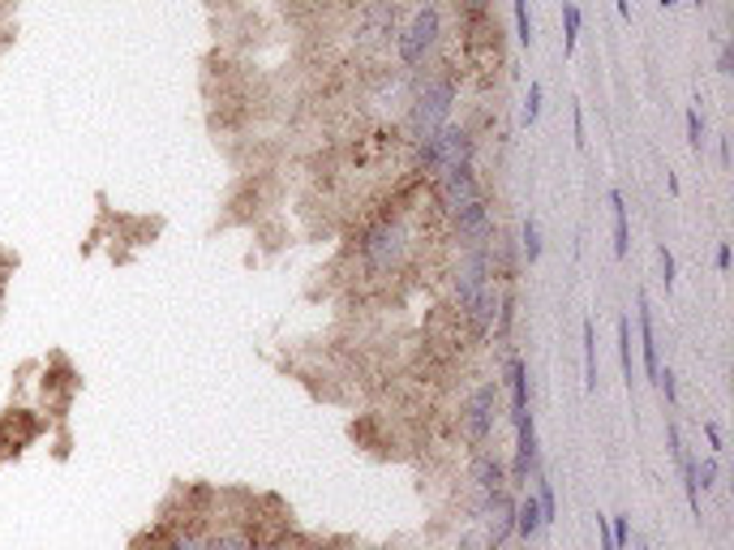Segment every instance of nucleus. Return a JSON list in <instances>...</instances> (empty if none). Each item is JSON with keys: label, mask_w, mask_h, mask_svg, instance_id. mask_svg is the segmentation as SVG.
<instances>
[{"label": "nucleus", "mask_w": 734, "mask_h": 550, "mask_svg": "<svg viewBox=\"0 0 734 550\" xmlns=\"http://www.w3.org/2000/svg\"><path fill=\"white\" fill-rule=\"evenodd\" d=\"M455 96H460V87H455V73H430V69H421L413 73V96H409V142H425V138H434V133L451 126V108H455Z\"/></svg>", "instance_id": "f257e3e1"}, {"label": "nucleus", "mask_w": 734, "mask_h": 550, "mask_svg": "<svg viewBox=\"0 0 734 550\" xmlns=\"http://www.w3.org/2000/svg\"><path fill=\"white\" fill-rule=\"evenodd\" d=\"M439 39H443V9L434 0H425L413 18H409V27L395 34V52H400L404 73L430 69L434 52H439Z\"/></svg>", "instance_id": "f03ea898"}, {"label": "nucleus", "mask_w": 734, "mask_h": 550, "mask_svg": "<svg viewBox=\"0 0 734 550\" xmlns=\"http://www.w3.org/2000/svg\"><path fill=\"white\" fill-rule=\"evenodd\" d=\"M473 151H477L473 130H464V126H443L434 138L416 142V168L430 172V177L439 181V177H448L455 168H469V163H473Z\"/></svg>", "instance_id": "7ed1b4c3"}, {"label": "nucleus", "mask_w": 734, "mask_h": 550, "mask_svg": "<svg viewBox=\"0 0 734 550\" xmlns=\"http://www.w3.org/2000/svg\"><path fill=\"white\" fill-rule=\"evenodd\" d=\"M409 259V228L400 220H379L361 237V267L370 276H395Z\"/></svg>", "instance_id": "20e7f679"}, {"label": "nucleus", "mask_w": 734, "mask_h": 550, "mask_svg": "<svg viewBox=\"0 0 734 550\" xmlns=\"http://www.w3.org/2000/svg\"><path fill=\"white\" fill-rule=\"evenodd\" d=\"M395 34H400V13H395L391 0H370V4L356 13V34H352V43H356L361 52H383Z\"/></svg>", "instance_id": "39448f33"}, {"label": "nucleus", "mask_w": 734, "mask_h": 550, "mask_svg": "<svg viewBox=\"0 0 734 550\" xmlns=\"http://www.w3.org/2000/svg\"><path fill=\"white\" fill-rule=\"evenodd\" d=\"M481 524H485V538H481L485 550L507 547V538L515 533V499H511L507 490L481 499Z\"/></svg>", "instance_id": "423d86ee"}, {"label": "nucleus", "mask_w": 734, "mask_h": 550, "mask_svg": "<svg viewBox=\"0 0 734 550\" xmlns=\"http://www.w3.org/2000/svg\"><path fill=\"white\" fill-rule=\"evenodd\" d=\"M494 413H499V383H481L469 400H464V409H460V430L481 443L490 430H494Z\"/></svg>", "instance_id": "0eeeda50"}, {"label": "nucleus", "mask_w": 734, "mask_h": 550, "mask_svg": "<svg viewBox=\"0 0 734 550\" xmlns=\"http://www.w3.org/2000/svg\"><path fill=\"white\" fill-rule=\"evenodd\" d=\"M434 186H439V207L448 211L451 220H455L464 207H473L477 198H485L481 194V181H477V172H473V163H469V168H455L448 177H439Z\"/></svg>", "instance_id": "6e6552de"}, {"label": "nucleus", "mask_w": 734, "mask_h": 550, "mask_svg": "<svg viewBox=\"0 0 734 550\" xmlns=\"http://www.w3.org/2000/svg\"><path fill=\"white\" fill-rule=\"evenodd\" d=\"M529 473H537V426H533V413L524 421H515V464H511L515 482H529Z\"/></svg>", "instance_id": "1a4fd4ad"}, {"label": "nucleus", "mask_w": 734, "mask_h": 550, "mask_svg": "<svg viewBox=\"0 0 734 550\" xmlns=\"http://www.w3.org/2000/svg\"><path fill=\"white\" fill-rule=\"evenodd\" d=\"M666 439H671V456H674V469H678V482H683V494H687V508H692V517H701V490L692 482V456L683 448V434H678L674 421L671 430H666Z\"/></svg>", "instance_id": "9d476101"}, {"label": "nucleus", "mask_w": 734, "mask_h": 550, "mask_svg": "<svg viewBox=\"0 0 734 550\" xmlns=\"http://www.w3.org/2000/svg\"><path fill=\"white\" fill-rule=\"evenodd\" d=\"M636 323H640V349H644V374L657 379L662 370V353H657V331H653V314H648V297H636Z\"/></svg>", "instance_id": "9b49d317"}, {"label": "nucleus", "mask_w": 734, "mask_h": 550, "mask_svg": "<svg viewBox=\"0 0 734 550\" xmlns=\"http://www.w3.org/2000/svg\"><path fill=\"white\" fill-rule=\"evenodd\" d=\"M507 391H511V426L529 418V366L520 357H507Z\"/></svg>", "instance_id": "f8f14e48"}, {"label": "nucleus", "mask_w": 734, "mask_h": 550, "mask_svg": "<svg viewBox=\"0 0 734 550\" xmlns=\"http://www.w3.org/2000/svg\"><path fill=\"white\" fill-rule=\"evenodd\" d=\"M499 297H503V292L494 289V284H485L477 301L464 310V319H469V327H473V336H490V331H494V319H499Z\"/></svg>", "instance_id": "ddd939ff"}, {"label": "nucleus", "mask_w": 734, "mask_h": 550, "mask_svg": "<svg viewBox=\"0 0 734 550\" xmlns=\"http://www.w3.org/2000/svg\"><path fill=\"white\" fill-rule=\"evenodd\" d=\"M473 482H477L481 499L485 494H499V490H507V469H503V460L490 452H481L477 460H473Z\"/></svg>", "instance_id": "4468645a"}, {"label": "nucleus", "mask_w": 734, "mask_h": 550, "mask_svg": "<svg viewBox=\"0 0 734 550\" xmlns=\"http://www.w3.org/2000/svg\"><path fill=\"white\" fill-rule=\"evenodd\" d=\"M542 508H537V494H524L520 503H515V533L524 538V542H533L537 533H542Z\"/></svg>", "instance_id": "2eb2a0df"}, {"label": "nucleus", "mask_w": 734, "mask_h": 550, "mask_svg": "<svg viewBox=\"0 0 734 550\" xmlns=\"http://www.w3.org/2000/svg\"><path fill=\"white\" fill-rule=\"evenodd\" d=\"M580 344H584V391H597L602 374H597V336H593V319L580 323Z\"/></svg>", "instance_id": "dca6fc26"}, {"label": "nucleus", "mask_w": 734, "mask_h": 550, "mask_svg": "<svg viewBox=\"0 0 734 550\" xmlns=\"http://www.w3.org/2000/svg\"><path fill=\"white\" fill-rule=\"evenodd\" d=\"M610 220H614V254L627 259V246H632V232H627V202L619 190H610Z\"/></svg>", "instance_id": "f3484780"}, {"label": "nucleus", "mask_w": 734, "mask_h": 550, "mask_svg": "<svg viewBox=\"0 0 734 550\" xmlns=\"http://www.w3.org/2000/svg\"><path fill=\"white\" fill-rule=\"evenodd\" d=\"M580 22H584V18H580V4H575V0H563V52H567V57H572L575 43H580Z\"/></svg>", "instance_id": "a211bd4d"}, {"label": "nucleus", "mask_w": 734, "mask_h": 550, "mask_svg": "<svg viewBox=\"0 0 734 550\" xmlns=\"http://www.w3.org/2000/svg\"><path fill=\"white\" fill-rule=\"evenodd\" d=\"M520 250H524V259L529 262H542V228H537L533 216L520 224Z\"/></svg>", "instance_id": "6ab92c4d"}, {"label": "nucleus", "mask_w": 734, "mask_h": 550, "mask_svg": "<svg viewBox=\"0 0 734 550\" xmlns=\"http://www.w3.org/2000/svg\"><path fill=\"white\" fill-rule=\"evenodd\" d=\"M537 508H542V524L550 529L559 520V503H554V486L550 478H537Z\"/></svg>", "instance_id": "aec40b11"}, {"label": "nucleus", "mask_w": 734, "mask_h": 550, "mask_svg": "<svg viewBox=\"0 0 734 550\" xmlns=\"http://www.w3.org/2000/svg\"><path fill=\"white\" fill-rule=\"evenodd\" d=\"M692 482H696V490H713V486H717V460H713V456L692 460Z\"/></svg>", "instance_id": "412c9836"}, {"label": "nucleus", "mask_w": 734, "mask_h": 550, "mask_svg": "<svg viewBox=\"0 0 734 550\" xmlns=\"http://www.w3.org/2000/svg\"><path fill=\"white\" fill-rule=\"evenodd\" d=\"M511 13H515V39L529 48V43H533V18H529V0H511Z\"/></svg>", "instance_id": "4be33fe9"}, {"label": "nucleus", "mask_w": 734, "mask_h": 550, "mask_svg": "<svg viewBox=\"0 0 734 550\" xmlns=\"http://www.w3.org/2000/svg\"><path fill=\"white\" fill-rule=\"evenodd\" d=\"M619 361H623V379L632 388V323L619 319Z\"/></svg>", "instance_id": "5701e85b"}, {"label": "nucleus", "mask_w": 734, "mask_h": 550, "mask_svg": "<svg viewBox=\"0 0 734 550\" xmlns=\"http://www.w3.org/2000/svg\"><path fill=\"white\" fill-rule=\"evenodd\" d=\"M542 82H529V96H524V112H520V121L524 126H537V117H542Z\"/></svg>", "instance_id": "b1692460"}, {"label": "nucleus", "mask_w": 734, "mask_h": 550, "mask_svg": "<svg viewBox=\"0 0 734 550\" xmlns=\"http://www.w3.org/2000/svg\"><path fill=\"white\" fill-rule=\"evenodd\" d=\"M687 142H692L696 151H701L704 142H708V138H704V117L696 112V108H687Z\"/></svg>", "instance_id": "393cba45"}, {"label": "nucleus", "mask_w": 734, "mask_h": 550, "mask_svg": "<svg viewBox=\"0 0 734 550\" xmlns=\"http://www.w3.org/2000/svg\"><path fill=\"white\" fill-rule=\"evenodd\" d=\"M211 550H258L250 538H241V533H224V538H215Z\"/></svg>", "instance_id": "a878e982"}, {"label": "nucleus", "mask_w": 734, "mask_h": 550, "mask_svg": "<svg viewBox=\"0 0 734 550\" xmlns=\"http://www.w3.org/2000/svg\"><path fill=\"white\" fill-rule=\"evenodd\" d=\"M653 383L666 391V400H671V404L678 400V383H674V370H671V366H666V370H657V379H653Z\"/></svg>", "instance_id": "bb28decb"}, {"label": "nucleus", "mask_w": 734, "mask_h": 550, "mask_svg": "<svg viewBox=\"0 0 734 550\" xmlns=\"http://www.w3.org/2000/svg\"><path fill=\"white\" fill-rule=\"evenodd\" d=\"M657 262H662V284H666V292H671L674 289V254L666 250V246L657 250Z\"/></svg>", "instance_id": "cd10ccee"}, {"label": "nucleus", "mask_w": 734, "mask_h": 550, "mask_svg": "<svg viewBox=\"0 0 734 550\" xmlns=\"http://www.w3.org/2000/svg\"><path fill=\"white\" fill-rule=\"evenodd\" d=\"M172 550H211V542H202L198 533H177V542H172Z\"/></svg>", "instance_id": "c85d7f7f"}, {"label": "nucleus", "mask_w": 734, "mask_h": 550, "mask_svg": "<svg viewBox=\"0 0 734 550\" xmlns=\"http://www.w3.org/2000/svg\"><path fill=\"white\" fill-rule=\"evenodd\" d=\"M572 142L584 147V108L580 103H572Z\"/></svg>", "instance_id": "c756f323"}, {"label": "nucleus", "mask_w": 734, "mask_h": 550, "mask_svg": "<svg viewBox=\"0 0 734 550\" xmlns=\"http://www.w3.org/2000/svg\"><path fill=\"white\" fill-rule=\"evenodd\" d=\"M610 538H614V547L623 550V547H627V538H632V524H627V520L619 517V524H614V529H610Z\"/></svg>", "instance_id": "7c9ffc66"}, {"label": "nucleus", "mask_w": 734, "mask_h": 550, "mask_svg": "<svg viewBox=\"0 0 734 550\" xmlns=\"http://www.w3.org/2000/svg\"><path fill=\"white\" fill-rule=\"evenodd\" d=\"M731 69H734V48L722 43V48H717V73H731Z\"/></svg>", "instance_id": "2f4dec72"}, {"label": "nucleus", "mask_w": 734, "mask_h": 550, "mask_svg": "<svg viewBox=\"0 0 734 550\" xmlns=\"http://www.w3.org/2000/svg\"><path fill=\"white\" fill-rule=\"evenodd\" d=\"M704 439H708V448H713V452H726V448H722V430H717L713 421H704Z\"/></svg>", "instance_id": "473e14b6"}, {"label": "nucleus", "mask_w": 734, "mask_h": 550, "mask_svg": "<svg viewBox=\"0 0 734 550\" xmlns=\"http://www.w3.org/2000/svg\"><path fill=\"white\" fill-rule=\"evenodd\" d=\"M713 267H717V271H731V246H726V241L717 246V254H713Z\"/></svg>", "instance_id": "72a5a7b5"}, {"label": "nucleus", "mask_w": 734, "mask_h": 550, "mask_svg": "<svg viewBox=\"0 0 734 550\" xmlns=\"http://www.w3.org/2000/svg\"><path fill=\"white\" fill-rule=\"evenodd\" d=\"M455 550H485V542H481V538H473V533H469V538H460V547Z\"/></svg>", "instance_id": "f704fd0d"}, {"label": "nucleus", "mask_w": 734, "mask_h": 550, "mask_svg": "<svg viewBox=\"0 0 734 550\" xmlns=\"http://www.w3.org/2000/svg\"><path fill=\"white\" fill-rule=\"evenodd\" d=\"M717 160H722V168L731 163V142H726V138H717Z\"/></svg>", "instance_id": "c9c22d12"}, {"label": "nucleus", "mask_w": 734, "mask_h": 550, "mask_svg": "<svg viewBox=\"0 0 734 550\" xmlns=\"http://www.w3.org/2000/svg\"><path fill=\"white\" fill-rule=\"evenodd\" d=\"M614 9H619L623 22H632V4H627V0H614Z\"/></svg>", "instance_id": "e433bc0d"}, {"label": "nucleus", "mask_w": 734, "mask_h": 550, "mask_svg": "<svg viewBox=\"0 0 734 550\" xmlns=\"http://www.w3.org/2000/svg\"><path fill=\"white\" fill-rule=\"evenodd\" d=\"M636 550H648V542H644V538H636Z\"/></svg>", "instance_id": "4c0bfd02"}, {"label": "nucleus", "mask_w": 734, "mask_h": 550, "mask_svg": "<svg viewBox=\"0 0 734 550\" xmlns=\"http://www.w3.org/2000/svg\"><path fill=\"white\" fill-rule=\"evenodd\" d=\"M674 4H678V0H662V9H674Z\"/></svg>", "instance_id": "58836bf2"}, {"label": "nucleus", "mask_w": 734, "mask_h": 550, "mask_svg": "<svg viewBox=\"0 0 734 550\" xmlns=\"http://www.w3.org/2000/svg\"><path fill=\"white\" fill-rule=\"evenodd\" d=\"M258 550H280V547H258Z\"/></svg>", "instance_id": "ea45409f"}, {"label": "nucleus", "mask_w": 734, "mask_h": 550, "mask_svg": "<svg viewBox=\"0 0 734 550\" xmlns=\"http://www.w3.org/2000/svg\"><path fill=\"white\" fill-rule=\"evenodd\" d=\"M524 550H533V542H524Z\"/></svg>", "instance_id": "a19ab883"}, {"label": "nucleus", "mask_w": 734, "mask_h": 550, "mask_svg": "<svg viewBox=\"0 0 734 550\" xmlns=\"http://www.w3.org/2000/svg\"><path fill=\"white\" fill-rule=\"evenodd\" d=\"M696 4H708V0H696Z\"/></svg>", "instance_id": "79ce46f5"}]
</instances>
